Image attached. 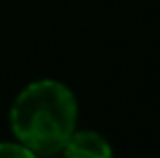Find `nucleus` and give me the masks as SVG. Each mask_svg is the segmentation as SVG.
Returning <instances> with one entry per match:
<instances>
[{
	"label": "nucleus",
	"instance_id": "nucleus-1",
	"mask_svg": "<svg viewBox=\"0 0 160 158\" xmlns=\"http://www.w3.org/2000/svg\"><path fill=\"white\" fill-rule=\"evenodd\" d=\"M79 103L73 89L59 79H37L18 91L8 122L14 140L41 158L55 156L75 132Z\"/></svg>",
	"mask_w": 160,
	"mask_h": 158
},
{
	"label": "nucleus",
	"instance_id": "nucleus-2",
	"mask_svg": "<svg viewBox=\"0 0 160 158\" xmlns=\"http://www.w3.org/2000/svg\"><path fill=\"white\" fill-rule=\"evenodd\" d=\"M61 154L63 158H113V148L99 132L75 128L61 148Z\"/></svg>",
	"mask_w": 160,
	"mask_h": 158
},
{
	"label": "nucleus",
	"instance_id": "nucleus-3",
	"mask_svg": "<svg viewBox=\"0 0 160 158\" xmlns=\"http://www.w3.org/2000/svg\"><path fill=\"white\" fill-rule=\"evenodd\" d=\"M0 158H41V156L35 154L24 144H20L18 140H12V142H0Z\"/></svg>",
	"mask_w": 160,
	"mask_h": 158
}]
</instances>
